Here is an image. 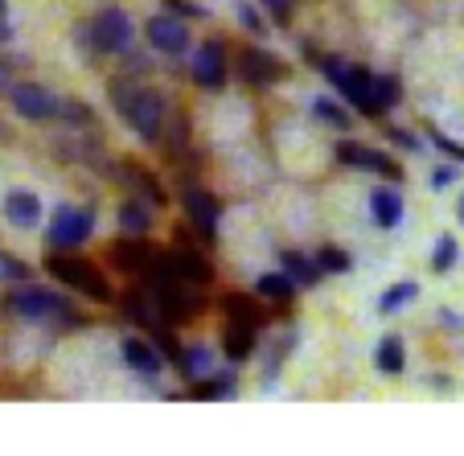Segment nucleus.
<instances>
[{"mask_svg": "<svg viewBox=\"0 0 464 456\" xmlns=\"http://www.w3.org/2000/svg\"><path fill=\"white\" fill-rule=\"evenodd\" d=\"M111 95L120 115L144 136V141H157L160 128H165V95L152 87H128V82H111Z\"/></svg>", "mask_w": 464, "mask_h": 456, "instance_id": "1", "label": "nucleus"}, {"mask_svg": "<svg viewBox=\"0 0 464 456\" xmlns=\"http://www.w3.org/2000/svg\"><path fill=\"white\" fill-rule=\"evenodd\" d=\"M5 305H9V313L29 316V321H71V325H79V316L71 313V305H66L58 292L37 288V284H25V288L9 292Z\"/></svg>", "mask_w": 464, "mask_h": 456, "instance_id": "2", "label": "nucleus"}, {"mask_svg": "<svg viewBox=\"0 0 464 456\" xmlns=\"http://www.w3.org/2000/svg\"><path fill=\"white\" fill-rule=\"evenodd\" d=\"M45 272H53L66 288H79L82 296H91V300H111V288H107V280L99 276V267L95 264H87V259H79V255H62V251H53L50 259H45Z\"/></svg>", "mask_w": 464, "mask_h": 456, "instance_id": "3", "label": "nucleus"}, {"mask_svg": "<svg viewBox=\"0 0 464 456\" xmlns=\"http://www.w3.org/2000/svg\"><path fill=\"white\" fill-rule=\"evenodd\" d=\"M324 74L345 91V99H350L362 115H382V103H378V95H374V74L358 71V66H345L342 58L324 62Z\"/></svg>", "mask_w": 464, "mask_h": 456, "instance_id": "4", "label": "nucleus"}, {"mask_svg": "<svg viewBox=\"0 0 464 456\" xmlns=\"http://www.w3.org/2000/svg\"><path fill=\"white\" fill-rule=\"evenodd\" d=\"M91 230H95V210H87V206H62L50 222V247L53 251H74V247H82L91 238Z\"/></svg>", "mask_w": 464, "mask_h": 456, "instance_id": "5", "label": "nucleus"}, {"mask_svg": "<svg viewBox=\"0 0 464 456\" xmlns=\"http://www.w3.org/2000/svg\"><path fill=\"white\" fill-rule=\"evenodd\" d=\"M91 34H95V50L99 53H123L136 42V25L123 9H103L91 21Z\"/></svg>", "mask_w": 464, "mask_h": 456, "instance_id": "6", "label": "nucleus"}, {"mask_svg": "<svg viewBox=\"0 0 464 456\" xmlns=\"http://www.w3.org/2000/svg\"><path fill=\"white\" fill-rule=\"evenodd\" d=\"M9 99L13 107H17V115H25V120H53L58 115V103L62 99H53L45 87H37V82H13L9 87Z\"/></svg>", "mask_w": 464, "mask_h": 456, "instance_id": "7", "label": "nucleus"}, {"mask_svg": "<svg viewBox=\"0 0 464 456\" xmlns=\"http://www.w3.org/2000/svg\"><path fill=\"white\" fill-rule=\"evenodd\" d=\"M185 214H189V222L198 230H202L206 243H218V218H222V206L214 202L206 189H185Z\"/></svg>", "mask_w": 464, "mask_h": 456, "instance_id": "8", "label": "nucleus"}, {"mask_svg": "<svg viewBox=\"0 0 464 456\" xmlns=\"http://www.w3.org/2000/svg\"><path fill=\"white\" fill-rule=\"evenodd\" d=\"M337 160L342 165H353V169H370V173H378V177H403V169L394 165L386 152H374V149H366V144H353V141H342L337 144Z\"/></svg>", "mask_w": 464, "mask_h": 456, "instance_id": "9", "label": "nucleus"}, {"mask_svg": "<svg viewBox=\"0 0 464 456\" xmlns=\"http://www.w3.org/2000/svg\"><path fill=\"white\" fill-rule=\"evenodd\" d=\"M193 79L206 91H218L227 82V50H222V42L198 45V53H193Z\"/></svg>", "mask_w": 464, "mask_h": 456, "instance_id": "10", "label": "nucleus"}, {"mask_svg": "<svg viewBox=\"0 0 464 456\" xmlns=\"http://www.w3.org/2000/svg\"><path fill=\"white\" fill-rule=\"evenodd\" d=\"M144 34H149L152 50L169 53V58H177V53L189 50V29H185L177 17H165V13H160V17H152L149 25H144Z\"/></svg>", "mask_w": 464, "mask_h": 456, "instance_id": "11", "label": "nucleus"}, {"mask_svg": "<svg viewBox=\"0 0 464 456\" xmlns=\"http://www.w3.org/2000/svg\"><path fill=\"white\" fill-rule=\"evenodd\" d=\"M238 74H243L251 87H272V82L284 79V66L267 50H255L251 45V50L238 53Z\"/></svg>", "mask_w": 464, "mask_h": 456, "instance_id": "12", "label": "nucleus"}, {"mask_svg": "<svg viewBox=\"0 0 464 456\" xmlns=\"http://www.w3.org/2000/svg\"><path fill=\"white\" fill-rule=\"evenodd\" d=\"M123 362H128V370L136 378H144V383H152V378L165 374V362H160V354L152 350V345H144L140 337H123Z\"/></svg>", "mask_w": 464, "mask_h": 456, "instance_id": "13", "label": "nucleus"}, {"mask_svg": "<svg viewBox=\"0 0 464 456\" xmlns=\"http://www.w3.org/2000/svg\"><path fill=\"white\" fill-rule=\"evenodd\" d=\"M5 218H9L13 227H21V230H34L37 222H42V202H37V193L13 189L9 198H5Z\"/></svg>", "mask_w": 464, "mask_h": 456, "instance_id": "14", "label": "nucleus"}, {"mask_svg": "<svg viewBox=\"0 0 464 456\" xmlns=\"http://www.w3.org/2000/svg\"><path fill=\"white\" fill-rule=\"evenodd\" d=\"M370 214H374V222L382 230H394L403 222V198L394 189H374L370 193Z\"/></svg>", "mask_w": 464, "mask_h": 456, "instance_id": "15", "label": "nucleus"}, {"mask_svg": "<svg viewBox=\"0 0 464 456\" xmlns=\"http://www.w3.org/2000/svg\"><path fill=\"white\" fill-rule=\"evenodd\" d=\"M169 264H173V272L181 276L185 284H210V276H214L210 264H206L202 255H198V251H185V247L169 255Z\"/></svg>", "mask_w": 464, "mask_h": 456, "instance_id": "16", "label": "nucleus"}, {"mask_svg": "<svg viewBox=\"0 0 464 456\" xmlns=\"http://www.w3.org/2000/svg\"><path fill=\"white\" fill-rule=\"evenodd\" d=\"M374 362H378V374H386V378L403 374V366H407V350H403V337L386 334L382 342H378V354H374Z\"/></svg>", "mask_w": 464, "mask_h": 456, "instance_id": "17", "label": "nucleus"}, {"mask_svg": "<svg viewBox=\"0 0 464 456\" xmlns=\"http://www.w3.org/2000/svg\"><path fill=\"white\" fill-rule=\"evenodd\" d=\"M284 272H288L300 288H316L321 276H324V267L316 264V259H308V255H300V251H284Z\"/></svg>", "mask_w": 464, "mask_h": 456, "instance_id": "18", "label": "nucleus"}, {"mask_svg": "<svg viewBox=\"0 0 464 456\" xmlns=\"http://www.w3.org/2000/svg\"><path fill=\"white\" fill-rule=\"evenodd\" d=\"M149 227H152V214H149V206H144V202H136V198H131V202L120 206V230H123V235H144Z\"/></svg>", "mask_w": 464, "mask_h": 456, "instance_id": "19", "label": "nucleus"}, {"mask_svg": "<svg viewBox=\"0 0 464 456\" xmlns=\"http://www.w3.org/2000/svg\"><path fill=\"white\" fill-rule=\"evenodd\" d=\"M255 292H259V296H267V300H292V292H296V280H292L288 272H267V276H259Z\"/></svg>", "mask_w": 464, "mask_h": 456, "instance_id": "20", "label": "nucleus"}, {"mask_svg": "<svg viewBox=\"0 0 464 456\" xmlns=\"http://www.w3.org/2000/svg\"><path fill=\"white\" fill-rule=\"evenodd\" d=\"M123 173H128V185H131V189H140L152 206H160V202H165V189H160V185H157V177H152L149 169H140V165H128V169H123Z\"/></svg>", "mask_w": 464, "mask_h": 456, "instance_id": "21", "label": "nucleus"}, {"mask_svg": "<svg viewBox=\"0 0 464 456\" xmlns=\"http://www.w3.org/2000/svg\"><path fill=\"white\" fill-rule=\"evenodd\" d=\"M415 296H420V284H411V280L394 284V288L382 292V300H378V313H399V308H407Z\"/></svg>", "mask_w": 464, "mask_h": 456, "instance_id": "22", "label": "nucleus"}, {"mask_svg": "<svg viewBox=\"0 0 464 456\" xmlns=\"http://www.w3.org/2000/svg\"><path fill=\"white\" fill-rule=\"evenodd\" d=\"M255 350V325H230L227 329V354L230 358H246Z\"/></svg>", "mask_w": 464, "mask_h": 456, "instance_id": "23", "label": "nucleus"}, {"mask_svg": "<svg viewBox=\"0 0 464 456\" xmlns=\"http://www.w3.org/2000/svg\"><path fill=\"white\" fill-rule=\"evenodd\" d=\"M456 259H460V247H456V238L452 235H444L436 243V255H431V272L436 276H448L456 267Z\"/></svg>", "mask_w": 464, "mask_h": 456, "instance_id": "24", "label": "nucleus"}, {"mask_svg": "<svg viewBox=\"0 0 464 456\" xmlns=\"http://www.w3.org/2000/svg\"><path fill=\"white\" fill-rule=\"evenodd\" d=\"M374 95H378V103H382V112H386V107L399 103L403 87H399V79H394V74H374Z\"/></svg>", "mask_w": 464, "mask_h": 456, "instance_id": "25", "label": "nucleus"}, {"mask_svg": "<svg viewBox=\"0 0 464 456\" xmlns=\"http://www.w3.org/2000/svg\"><path fill=\"white\" fill-rule=\"evenodd\" d=\"M313 107H316V115H321L324 123H334L337 132H345V128H350V115H345L342 107H337V103H334V99H329V95H321V99H316Z\"/></svg>", "mask_w": 464, "mask_h": 456, "instance_id": "26", "label": "nucleus"}, {"mask_svg": "<svg viewBox=\"0 0 464 456\" xmlns=\"http://www.w3.org/2000/svg\"><path fill=\"white\" fill-rule=\"evenodd\" d=\"M316 264H321L329 276H345V272H350V267H353V264H350V255H345V251H337V247H324V251L316 255Z\"/></svg>", "mask_w": 464, "mask_h": 456, "instance_id": "27", "label": "nucleus"}, {"mask_svg": "<svg viewBox=\"0 0 464 456\" xmlns=\"http://www.w3.org/2000/svg\"><path fill=\"white\" fill-rule=\"evenodd\" d=\"M177 362H181V370H185V374H189V378H206V374H214V370H210V350L181 354V358H177Z\"/></svg>", "mask_w": 464, "mask_h": 456, "instance_id": "28", "label": "nucleus"}, {"mask_svg": "<svg viewBox=\"0 0 464 456\" xmlns=\"http://www.w3.org/2000/svg\"><path fill=\"white\" fill-rule=\"evenodd\" d=\"M29 264L13 259V255H0V280H13V284H29Z\"/></svg>", "mask_w": 464, "mask_h": 456, "instance_id": "29", "label": "nucleus"}, {"mask_svg": "<svg viewBox=\"0 0 464 456\" xmlns=\"http://www.w3.org/2000/svg\"><path fill=\"white\" fill-rule=\"evenodd\" d=\"M58 115H62V120H74V123H91V120H95V115H91V107L79 103V99H62Z\"/></svg>", "mask_w": 464, "mask_h": 456, "instance_id": "30", "label": "nucleus"}, {"mask_svg": "<svg viewBox=\"0 0 464 456\" xmlns=\"http://www.w3.org/2000/svg\"><path fill=\"white\" fill-rule=\"evenodd\" d=\"M227 313L235 316V325H255V321H259V313H255V308L246 305L243 296H230L227 300Z\"/></svg>", "mask_w": 464, "mask_h": 456, "instance_id": "31", "label": "nucleus"}, {"mask_svg": "<svg viewBox=\"0 0 464 456\" xmlns=\"http://www.w3.org/2000/svg\"><path fill=\"white\" fill-rule=\"evenodd\" d=\"M238 21H243V25L251 29L255 37H263V34H267V21H263V13L255 9V5H238Z\"/></svg>", "mask_w": 464, "mask_h": 456, "instance_id": "32", "label": "nucleus"}, {"mask_svg": "<svg viewBox=\"0 0 464 456\" xmlns=\"http://www.w3.org/2000/svg\"><path fill=\"white\" fill-rule=\"evenodd\" d=\"M263 9H267V17H272L276 25H288L292 9H296V0H263Z\"/></svg>", "mask_w": 464, "mask_h": 456, "instance_id": "33", "label": "nucleus"}, {"mask_svg": "<svg viewBox=\"0 0 464 456\" xmlns=\"http://www.w3.org/2000/svg\"><path fill=\"white\" fill-rule=\"evenodd\" d=\"M198 399H222V395H235V378H218V383H206L193 391Z\"/></svg>", "mask_w": 464, "mask_h": 456, "instance_id": "34", "label": "nucleus"}, {"mask_svg": "<svg viewBox=\"0 0 464 456\" xmlns=\"http://www.w3.org/2000/svg\"><path fill=\"white\" fill-rule=\"evenodd\" d=\"M165 9H173L177 17H198V21L206 17V9H202V5H189V0H165Z\"/></svg>", "mask_w": 464, "mask_h": 456, "instance_id": "35", "label": "nucleus"}, {"mask_svg": "<svg viewBox=\"0 0 464 456\" xmlns=\"http://www.w3.org/2000/svg\"><path fill=\"white\" fill-rule=\"evenodd\" d=\"M436 144H440V149H444V152H448V157H456V160H464V144H456V141H448V136H440V132H436Z\"/></svg>", "mask_w": 464, "mask_h": 456, "instance_id": "36", "label": "nucleus"}, {"mask_svg": "<svg viewBox=\"0 0 464 456\" xmlns=\"http://www.w3.org/2000/svg\"><path fill=\"white\" fill-rule=\"evenodd\" d=\"M391 141L399 144V149H407V152H415V149H420V141H415L411 132H403V128H399V132H391Z\"/></svg>", "mask_w": 464, "mask_h": 456, "instance_id": "37", "label": "nucleus"}, {"mask_svg": "<svg viewBox=\"0 0 464 456\" xmlns=\"http://www.w3.org/2000/svg\"><path fill=\"white\" fill-rule=\"evenodd\" d=\"M452 177H456V169H452V165H440V169H436V177H431V185H436V189H444V185L452 181Z\"/></svg>", "mask_w": 464, "mask_h": 456, "instance_id": "38", "label": "nucleus"}, {"mask_svg": "<svg viewBox=\"0 0 464 456\" xmlns=\"http://www.w3.org/2000/svg\"><path fill=\"white\" fill-rule=\"evenodd\" d=\"M13 82H9V66H5V62H0V91H9Z\"/></svg>", "mask_w": 464, "mask_h": 456, "instance_id": "39", "label": "nucleus"}, {"mask_svg": "<svg viewBox=\"0 0 464 456\" xmlns=\"http://www.w3.org/2000/svg\"><path fill=\"white\" fill-rule=\"evenodd\" d=\"M9 37H13V29H9V21H5V17H0V45H5V42H9Z\"/></svg>", "mask_w": 464, "mask_h": 456, "instance_id": "40", "label": "nucleus"}, {"mask_svg": "<svg viewBox=\"0 0 464 456\" xmlns=\"http://www.w3.org/2000/svg\"><path fill=\"white\" fill-rule=\"evenodd\" d=\"M456 218H460V222H464V198H460V206H456Z\"/></svg>", "mask_w": 464, "mask_h": 456, "instance_id": "41", "label": "nucleus"}, {"mask_svg": "<svg viewBox=\"0 0 464 456\" xmlns=\"http://www.w3.org/2000/svg\"><path fill=\"white\" fill-rule=\"evenodd\" d=\"M5 13H9V5H5V0H0V17H5Z\"/></svg>", "mask_w": 464, "mask_h": 456, "instance_id": "42", "label": "nucleus"}]
</instances>
